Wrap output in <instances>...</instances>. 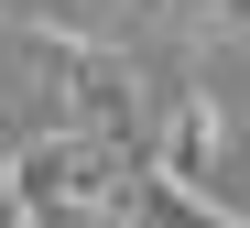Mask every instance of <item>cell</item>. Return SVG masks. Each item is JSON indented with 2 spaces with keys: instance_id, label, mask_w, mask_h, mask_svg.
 <instances>
[{
  "instance_id": "cell-1",
  "label": "cell",
  "mask_w": 250,
  "mask_h": 228,
  "mask_svg": "<svg viewBox=\"0 0 250 228\" xmlns=\"http://www.w3.org/2000/svg\"><path fill=\"white\" fill-rule=\"evenodd\" d=\"M142 228H229L218 207H196L185 185H152V207H142Z\"/></svg>"
}]
</instances>
